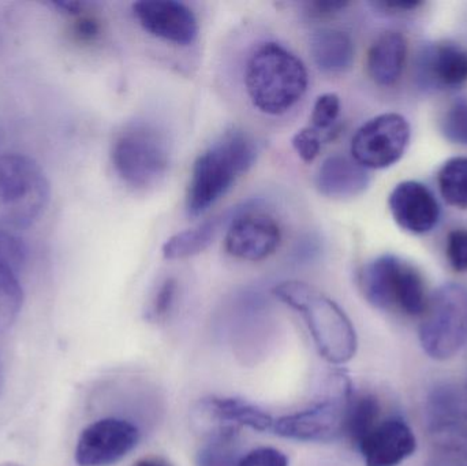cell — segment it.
Here are the masks:
<instances>
[{"instance_id":"cell-1","label":"cell","mask_w":467,"mask_h":466,"mask_svg":"<svg viewBox=\"0 0 467 466\" xmlns=\"http://www.w3.org/2000/svg\"><path fill=\"white\" fill-rule=\"evenodd\" d=\"M306 66L276 41L253 49L244 67V87L253 106L266 115L290 111L307 90Z\"/></svg>"},{"instance_id":"cell-2","label":"cell","mask_w":467,"mask_h":466,"mask_svg":"<svg viewBox=\"0 0 467 466\" xmlns=\"http://www.w3.org/2000/svg\"><path fill=\"white\" fill-rule=\"evenodd\" d=\"M257 159V144L246 131L232 129L196 159L186 194L192 218L207 212L246 174Z\"/></svg>"},{"instance_id":"cell-3","label":"cell","mask_w":467,"mask_h":466,"mask_svg":"<svg viewBox=\"0 0 467 466\" xmlns=\"http://www.w3.org/2000/svg\"><path fill=\"white\" fill-rule=\"evenodd\" d=\"M272 292L283 304L304 317L324 360L342 366L354 357L357 334L353 323L328 295L301 281L282 282Z\"/></svg>"},{"instance_id":"cell-4","label":"cell","mask_w":467,"mask_h":466,"mask_svg":"<svg viewBox=\"0 0 467 466\" xmlns=\"http://www.w3.org/2000/svg\"><path fill=\"white\" fill-rule=\"evenodd\" d=\"M51 200L48 178L29 156L0 155V229H29Z\"/></svg>"},{"instance_id":"cell-5","label":"cell","mask_w":467,"mask_h":466,"mask_svg":"<svg viewBox=\"0 0 467 466\" xmlns=\"http://www.w3.org/2000/svg\"><path fill=\"white\" fill-rule=\"evenodd\" d=\"M358 284L365 300L380 311L421 316L430 300L421 274L394 254H384L364 265Z\"/></svg>"},{"instance_id":"cell-6","label":"cell","mask_w":467,"mask_h":466,"mask_svg":"<svg viewBox=\"0 0 467 466\" xmlns=\"http://www.w3.org/2000/svg\"><path fill=\"white\" fill-rule=\"evenodd\" d=\"M111 161L115 171L126 185L147 189L166 177L171 150L166 134L156 126L133 122L115 137Z\"/></svg>"},{"instance_id":"cell-7","label":"cell","mask_w":467,"mask_h":466,"mask_svg":"<svg viewBox=\"0 0 467 466\" xmlns=\"http://www.w3.org/2000/svg\"><path fill=\"white\" fill-rule=\"evenodd\" d=\"M353 396L348 375L334 372L327 383V393L320 399L305 409L275 418L271 432L296 442H332L343 435Z\"/></svg>"},{"instance_id":"cell-8","label":"cell","mask_w":467,"mask_h":466,"mask_svg":"<svg viewBox=\"0 0 467 466\" xmlns=\"http://www.w3.org/2000/svg\"><path fill=\"white\" fill-rule=\"evenodd\" d=\"M422 316L420 342L424 352L435 360L451 358L467 344V287H439Z\"/></svg>"},{"instance_id":"cell-9","label":"cell","mask_w":467,"mask_h":466,"mask_svg":"<svg viewBox=\"0 0 467 466\" xmlns=\"http://www.w3.org/2000/svg\"><path fill=\"white\" fill-rule=\"evenodd\" d=\"M410 134V125L402 115L395 112L378 115L354 134L351 156L364 169H389L405 155Z\"/></svg>"},{"instance_id":"cell-10","label":"cell","mask_w":467,"mask_h":466,"mask_svg":"<svg viewBox=\"0 0 467 466\" xmlns=\"http://www.w3.org/2000/svg\"><path fill=\"white\" fill-rule=\"evenodd\" d=\"M257 202H242L224 238L227 254L246 262H261L271 256L282 241V230L268 213L258 212Z\"/></svg>"},{"instance_id":"cell-11","label":"cell","mask_w":467,"mask_h":466,"mask_svg":"<svg viewBox=\"0 0 467 466\" xmlns=\"http://www.w3.org/2000/svg\"><path fill=\"white\" fill-rule=\"evenodd\" d=\"M140 442V430L122 419H100L89 424L77 440L78 466H112L122 461Z\"/></svg>"},{"instance_id":"cell-12","label":"cell","mask_w":467,"mask_h":466,"mask_svg":"<svg viewBox=\"0 0 467 466\" xmlns=\"http://www.w3.org/2000/svg\"><path fill=\"white\" fill-rule=\"evenodd\" d=\"M133 13L145 32L175 46H192L199 36V21L189 5L175 0H142Z\"/></svg>"},{"instance_id":"cell-13","label":"cell","mask_w":467,"mask_h":466,"mask_svg":"<svg viewBox=\"0 0 467 466\" xmlns=\"http://www.w3.org/2000/svg\"><path fill=\"white\" fill-rule=\"evenodd\" d=\"M389 205L398 226L410 234H427L441 219V205L435 194L417 181L397 185L389 194Z\"/></svg>"},{"instance_id":"cell-14","label":"cell","mask_w":467,"mask_h":466,"mask_svg":"<svg viewBox=\"0 0 467 466\" xmlns=\"http://www.w3.org/2000/svg\"><path fill=\"white\" fill-rule=\"evenodd\" d=\"M357 448L365 466H398L413 456L417 440L403 419L389 418L380 420Z\"/></svg>"},{"instance_id":"cell-15","label":"cell","mask_w":467,"mask_h":466,"mask_svg":"<svg viewBox=\"0 0 467 466\" xmlns=\"http://www.w3.org/2000/svg\"><path fill=\"white\" fill-rule=\"evenodd\" d=\"M467 399L454 385H439L425 402V423L428 431L452 450L465 434Z\"/></svg>"},{"instance_id":"cell-16","label":"cell","mask_w":467,"mask_h":466,"mask_svg":"<svg viewBox=\"0 0 467 466\" xmlns=\"http://www.w3.org/2000/svg\"><path fill=\"white\" fill-rule=\"evenodd\" d=\"M420 78L431 87L458 88L467 82V49L454 43H436L420 54Z\"/></svg>"},{"instance_id":"cell-17","label":"cell","mask_w":467,"mask_h":466,"mask_svg":"<svg viewBox=\"0 0 467 466\" xmlns=\"http://www.w3.org/2000/svg\"><path fill=\"white\" fill-rule=\"evenodd\" d=\"M370 175L353 158L332 155L318 169L316 185L323 196L346 200L359 196L369 188Z\"/></svg>"},{"instance_id":"cell-18","label":"cell","mask_w":467,"mask_h":466,"mask_svg":"<svg viewBox=\"0 0 467 466\" xmlns=\"http://www.w3.org/2000/svg\"><path fill=\"white\" fill-rule=\"evenodd\" d=\"M200 413L216 427H242L258 432H271L274 416L252 402L227 397H210L200 402Z\"/></svg>"},{"instance_id":"cell-19","label":"cell","mask_w":467,"mask_h":466,"mask_svg":"<svg viewBox=\"0 0 467 466\" xmlns=\"http://www.w3.org/2000/svg\"><path fill=\"white\" fill-rule=\"evenodd\" d=\"M408 57V41L400 32H384L368 52L367 68L370 78L380 87H392L400 81Z\"/></svg>"},{"instance_id":"cell-20","label":"cell","mask_w":467,"mask_h":466,"mask_svg":"<svg viewBox=\"0 0 467 466\" xmlns=\"http://www.w3.org/2000/svg\"><path fill=\"white\" fill-rule=\"evenodd\" d=\"M309 49L318 70L332 76L350 70L356 55L350 36L337 29H321L313 33Z\"/></svg>"},{"instance_id":"cell-21","label":"cell","mask_w":467,"mask_h":466,"mask_svg":"<svg viewBox=\"0 0 467 466\" xmlns=\"http://www.w3.org/2000/svg\"><path fill=\"white\" fill-rule=\"evenodd\" d=\"M242 204L233 207L221 215L202 222L193 229L172 235L163 245V256L169 260L188 259L204 252L215 241L216 235L226 223H232Z\"/></svg>"},{"instance_id":"cell-22","label":"cell","mask_w":467,"mask_h":466,"mask_svg":"<svg viewBox=\"0 0 467 466\" xmlns=\"http://www.w3.org/2000/svg\"><path fill=\"white\" fill-rule=\"evenodd\" d=\"M239 430L216 427L208 432L197 451V466H238L241 462Z\"/></svg>"},{"instance_id":"cell-23","label":"cell","mask_w":467,"mask_h":466,"mask_svg":"<svg viewBox=\"0 0 467 466\" xmlns=\"http://www.w3.org/2000/svg\"><path fill=\"white\" fill-rule=\"evenodd\" d=\"M380 423V404L373 396H353L346 415L343 435L354 445L359 442Z\"/></svg>"},{"instance_id":"cell-24","label":"cell","mask_w":467,"mask_h":466,"mask_svg":"<svg viewBox=\"0 0 467 466\" xmlns=\"http://www.w3.org/2000/svg\"><path fill=\"white\" fill-rule=\"evenodd\" d=\"M18 274L7 260L0 256V333L8 330L21 312L24 292Z\"/></svg>"},{"instance_id":"cell-25","label":"cell","mask_w":467,"mask_h":466,"mask_svg":"<svg viewBox=\"0 0 467 466\" xmlns=\"http://www.w3.org/2000/svg\"><path fill=\"white\" fill-rule=\"evenodd\" d=\"M439 189L447 204L467 208V158L447 161L438 174Z\"/></svg>"},{"instance_id":"cell-26","label":"cell","mask_w":467,"mask_h":466,"mask_svg":"<svg viewBox=\"0 0 467 466\" xmlns=\"http://www.w3.org/2000/svg\"><path fill=\"white\" fill-rule=\"evenodd\" d=\"M441 133L452 144L467 145V101L458 100L441 118Z\"/></svg>"},{"instance_id":"cell-27","label":"cell","mask_w":467,"mask_h":466,"mask_svg":"<svg viewBox=\"0 0 467 466\" xmlns=\"http://www.w3.org/2000/svg\"><path fill=\"white\" fill-rule=\"evenodd\" d=\"M340 114V98L337 93H324L316 98L310 114L312 128L321 133H328Z\"/></svg>"},{"instance_id":"cell-28","label":"cell","mask_w":467,"mask_h":466,"mask_svg":"<svg viewBox=\"0 0 467 466\" xmlns=\"http://www.w3.org/2000/svg\"><path fill=\"white\" fill-rule=\"evenodd\" d=\"M177 292L178 282L174 278H167L153 295L147 312H145V317L153 323L166 319L174 305Z\"/></svg>"},{"instance_id":"cell-29","label":"cell","mask_w":467,"mask_h":466,"mask_svg":"<svg viewBox=\"0 0 467 466\" xmlns=\"http://www.w3.org/2000/svg\"><path fill=\"white\" fill-rule=\"evenodd\" d=\"M326 134L309 126V128L296 131L291 144H293L294 150L305 163H312L320 155L323 141L327 137Z\"/></svg>"},{"instance_id":"cell-30","label":"cell","mask_w":467,"mask_h":466,"mask_svg":"<svg viewBox=\"0 0 467 466\" xmlns=\"http://www.w3.org/2000/svg\"><path fill=\"white\" fill-rule=\"evenodd\" d=\"M26 245L16 233L0 229V256L7 260L18 273L26 262Z\"/></svg>"},{"instance_id":"cell-31","label":"cell","mask_w":467,"mask_h":466,"mask_svg":"<svg viewBox=\"0 0 467 466\" xmlns=\"http://www.w3.org/2000/svg\"><path fill=\"white\" fill-rule=\"evenodd\" d=\"M447 259L457 273H467V230L457 229L447 237Z\"/></svg>"},{"instance_id":"cell-32","label":"cell","mask_w":467,"mask_h":466,"mask_svg":"<svg viewBox=\"0 0 467 466\" xmlns=\"http://www.w3.org/2000/svg\"><path fill=\"white\" fill-rule=\"evenodd\" d=\"M238 466H288V460L276 449L260 448L242 457Z\"/></svg>"},{"instance_id":"cell-33","label":"cell","mask_w":467,"mask_h":466,"mask_svg":"<svg viewBox=\"0 0 467 466\" xmlns=\"http://www.w3.org/2000/svg\"><path fill=\"white\" fill-rule=\"evenodd\" d=\"M370 5L381 13L398 16V14L413 13V11L419 10L421 5H424V3L417 2V0H410V2L400 0V2H373Z\"/></svg>"},{"instance_id":"cell-34","label":"cell","mask_w":467,"mask_h":466,"mask_svg":"<svg viewBox=\"0 0 467 466\" xmlns=\"http://www.w3.org/2000/svg\"><path fill=\"white\" fill-rule=\"evenodd\" d=\"M76 35L82 41L96 40L100 35V24L92 16H82L77 21Z\"/></svg>"},{"instance_id":"cell-35","label":"cell","mask_w":467,"mask_h":466,"mask_svg":"<svg viewBox=\"0 0 467 466\" xmlns=\"http://www.w3.org/2000/svg\"><path fill=\"white\" fill-rule=\"evenodd\" d=\"M346 2H315L310 3V8L317 16H331V14L339 13L343 8L348 7Z\"/></svg>"},{"instance_id":"cell-36","label":"cell","mask_w":467,"mask_h":466,"mask_svg":"<svg viewBox=\"0 0 467 466\" xmlns=\"http://www.w3.org/2000/svg\"><path fill=\"white\" fill-rule=\"evenodd\" d=\"M133 466H172L169 461L158 457H150V459H142L136 462Z\"/></svg>"},{"instance_id":"cell-37","label":"cell","mask_w":467,"mask_h":466,"mask_svg":"<svg viewBox=\"0 0 467 466\" xmlns=\"http://www.w3.org/2000/svg\"><path fill=\"white\" fill-rule=\"evenodd\" d=\"M454 451H458V453L465 454L467 457V432L462 435V438H461L460 442L457 443V446H455Z\"/></svg>"},{"instance_id":"cell-38","label":"cell","mask_w":467,"mask_h":466,"mask_svg":"<svg viewBox=\"0 0 467 466\" xmlns=\"http://www.w3.org/2000/svg\"><path fill=\"white\" fill-rule=\"evenodd\" d=\"M430 466H467V464H462V462L441 461L435 462V464Z\"/></svg>"},{"instance_id":"cell-39","label":"cell","mask_w":467,"mask_h":466,"mask_svg":"<svg viewBox=\"0 0 467 466\" xmlns=\"http://www.w3.org/2000/svg\"><path fill=\"white\" fill-rule=\"evenodd\" d=\"M0 466H22V465L16 464V462H3V464H0Z\"/></svg>"},{"instance_id":"cell-40","label":"cell","mask_w":467,"mask_h":466,"mask_svg":"<svg viewBox=\"0 0 467 466\" xmlns=\"http://www.w3.org/2000/svg\"><path fill=\"white\" fill-rule=\"evenodd\" d=\"M2 386H3V372H2V366H0V391H2Z\"/></svg>"}]
</instances>
